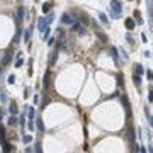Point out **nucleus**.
I'll list each match as a JSON object with an SVG mask.
<instances>
[{
	"label": "nucleus",
	"mask_w": 153,
	"mask_h": 153,
	"mask_svg": "<svg viewBox=\"0 0 153 153\" xmlns=\"http://www.w3.org/2000/svg\"><path fill=\"white\" fill-rule=\"evenodd\" d=\"M7 83H9V85H14V83H16V76H14V75H9V78H7Z\"/></svg>",
	"instance_id": "cd10ccee"
},
{
	"label": "nucleus",
	"mask_w": 153,
	"mask_h": 153,
	"mask_svg": "<svg viewBox=\"0 0 153 153\" xmlns=\"http://www.w3.org/2000/svg\"><path fill=\"white\" fill-rule=\"evenodd\" d=\"M48 26L49 24H48V21H46V17H39V19H38V29H39V32H44Z\"/></svg>",
	"instance_id": "20e7f679"
},
{
	"label": "nucleus",
	"mask_w": 153,
	"mask_h": 153,
	"mask_svg": "<svg viewBox=\"0 0 153 153\" xmlns=\"http://www.w3.org/2000/svg\"><path fill=\"white\" fill-rule=\"evenodd\" d=\"M111 17L112 19H121V14L119 12H111Z\"/></svg>",
	"instance_id": "72a5a7b5"
},
{
	"label": "nucleus",
	"mask_w": 153,
	"mask_h": 153,
	"mask_svg": "<svg viewBox=\"0 0 153 153\" xmlns=\"http://www.w3.org/2000/svg\"><path fill=\"white\" fill-rule=\"evenodd\" d=\"M146 78H148V80H153V72H151V70L146 72Z\"/></svg>",
	"instance_id": "4c0bfd02"
},
{
	"label": "nucleus",
	"mask_w": 153,
	"mask_h": 153,
	"mask_svg": "<svg viewBox=\"0 0 153 153\" xmlns=\"http://www.w3.org/2000/svg\"><path fill=\"white\" fill-rule=\"evenodd\" d=\"M124 24H126V29H128L129 32L136 29V22H134V19H126V21H124Z\"/></svg>",
	"instance_id": "423d86ee"
},
{
	"label": "nucleus",
	"mask_w": 153,
	"mask_h": 153,
	"mask_svg": "<svg viewBox=\"0 0 153 153\" xmlns=\"http://www.w3.org/2000/svg\"><path fill=\"white\" fill-rule=\"evenodd\" d=\"M138 151H140V153H148V151H146V148H145V146H140V150H138Z\"/></svg>",
	"instance_id": "79ce46f5"
},
{
	"label": "nucleus",
	"mask_w": 153,
	"mask_h": 153,
	"mask_svg": "<svg viewBox=\"0 0 153 153\" xmlns=\"http://www.w3.org/2000/svg\"><path fill=\"white\" fill-rule=\"evenodd\" d=\"M56 60H58V49H54L53 53L49 54V60H48V65H49V67H53V65L56 63Z\"/></svg>",
	"instance_id": "6e6552de"
},
{
	"label": "nucleus",
	"mask_w": 153,
	"mask_h": 153,
	"mask_svg": "<svg viewBox=\"0 0 153 153\" xmlns=\"http://www.w3.org/2000/svg\"><path fill=\"white\" fill-rule=\"evenodd\" d=\"M54 43H56V39H54V38H51V39H48V44H49V46H53Z\"/></svg>",
	"instance_id": "ea45409f"
},
{
	"label": "nucleus",
	"mask_w": 153,
	"mask_h": 153,
	"mask_svg": "<svg viewBox=\"0 0 153 153\" xmlns=\"http://www.w3.org/2000/svg\"><path fill=\"white\" fill-rule=\"evenodd\" d=\"M0 100H2V102H7V100H9V97H7V94H5V92L0 95Z\"/></svg>",
	"instance_id": "c9c22d12"
},
{
	"label": "nucleus",
	"mask_w": 153,
	"mask_h": 153,
	"mask_svg": "<svg viewBox=\"0 0 153 153\" xmlns=\"http://www.w3.org/2000/svg\"><path fill=\"white\" fill-rule=\"evenodd\" d=\"M21 34H22V27H17V32H16V36H14V44H17V43H19Z\"/></svg>",
	"instance_id": "dca6fc26"
},
{
	"label": "nucleus",
	"mask_w": 153,
	"mask_h": 153,
	"mask_svg": "<svg viewBox=\"0 0 153 153\" xmlns=\"http://www.w3.org/2000/svg\"><path fill=\"white\" fill-rule=\"evenodd\" d=\"M53 19H54V14H53V12H48V17H46L48 24H51V22H53Z\"/></svg>",
	"instance_id": "c85d7f7f"
},
{
	"label": "nucleus",
	"mask_w": 153,
	"mask_h": 153,
	"mask_svg": "<svg viewBox=\"0 0 153 153\" xmlns=\"http://www.w3.org/2000/svg\"><path fill=\"white\" fill-rule=\"evenodd\" d=\"M31 34H32V27H27V31H24V43L31 41Z\"/></svg>",
	"instance_id": "4468645a"
},
{
	"label": "nucleus",
	"mask_w": 153,
	"mask_h": 153,
	"mask_svg": "<svg viewBox=\"0 0 153 153\" xmlns=\"http://www.w3.org/2000/svg\"><path fill=\"white\" fill-rule=\"evenodd\" d=\"M0 72H2V63H0Z\"/></svg>",
	"instance_id": "49530a36"
},
{
	"label": "nucleus",
	"mask_w": 153,
	"mask_h": 153,
	"mask_svg": "<svg viewBox=\"0 0 153 153\" xmlns=\"http://www.w3.org/2000/svg\"><path fill=\"white\" fill-rule=\"evenodd\" d=\"M32 100H34V104H38V102H39V95H34V97H32Z\"/></svg>",
	"instance_id": "37998d69"
},
{
	"label": "nucleus",
	"mask_w": 153,
	"mask_h": 153,
	"mask_svg": "<svg viewBox=\"0 0 153 153\" xmlns=\"http://www.w3.org/2000/svg\"><path fill=\"white\" fill-rule=\"evenodd\" d=\"M111 56H112V60H114L116 63H119V49L116 48V46H111Z\"/></svg>",
	"instance_id": "0eeeda50"
},
{
	"label": "nucleus",
	"mask_w": 153,
	"mask_h": 153,
	"mask_svg": "<svg viewBox=\"0 0 153 153\" xmlns=\"http://www.w3.org/2000/svg\"><path fill=\"white\" fill-rule=\"evenodd\" d=\"M19 124H21V128H26V116H21L19 118Z\"/></svg>",
	"instance_id": "7c9ffc66"
},
{
	"label": "nucleus",
	"mask_w": 153,
	"mask_h": 153,
	"mask_svg": "<svg viewBox=\"0 0 153 153\" xmlns=\"http://www.w3.org/2000/svg\"><path fill=\"white\" fill-rule=\"evenodd\" d=\"M27 128H29V131H34V128H36V124H34V123H27Z\"/></svg>",
	"instance_id": "e433bc0d"
},
{
	"label": "nucleus",
	"mask_w": 153,
	"mask_h": 153,
	"mask_svg": "<svg viewBox=\"0 0 153 153\" xmlns=\"http://www.w3.org/2000/svg\"><path fill=\"white\" fill-rule=\"evenodd\" d=\"M32 151H34V148L31 145H26V153H32Z\"/></svg>",
	"instance_id": "f704fd0d"
},
{
	"label": "nucleus",
	"mask_w": 153,
	"mask_h": 153,
	"mask_svg": "<svg viewBox=\"0 0 153 153\" xmlns=\"http://www.w3.org/2000/svg\"><path fill=\"white\" fill-rule=\"evenodd\" d=\"M61 22L68 24V26H72L73 22H76V21H75V14H63V16H61Z\"/></svg>",
	"instance_id": "f03ea898"
},
{
	"label": "nucleus",
	"mask_w": 153,
	"mask_h": 153,
	"mask_svg": "<svg viewBox=\"0 0 153 153\" xmlns=\"http://www.w3.org/2000/svg\"><path fill=\"white\" fill-rule=\"evenodd\" d=\"M150 153H153V146H150Z\"/></svg>",
	"instance_id": "c03bdc74"
},
{
	"label": "nucleus",
	"mask_w": 153,
	"mask_h": 153,
	"mask_svg": "<svg viewBox=\"0 0 153 153\" xmlns=\"http://www.w3.org/2000/svg\"><path fill=\"white\" fill-rule=\"evenodd\" d=\"M148 121H150V126L153 128V114H150V116H148Z\"/></svg>",
	"instance_id": "a19ab883"
},
{
	"label": "nucleus",
	"mask_w": 153,
	"mask_h": 153,
	"mask_svg": "<svg viewBox=\"0 0 153 153\" xmlns=\"http://www.w3.org/2000/svg\"><path fill=\"white\" fill-rule=\"evenodd\" d=\"M10 60H12V53H5V56L2 58V67H3V65H9Z\"/></svg>",
	"instance_id": "ddd939ff"
},
{
	"label": "nucleus",
	"mask_w": 153,
	"mask_h": 153,
	"mask_svg": "<svg viewBox=\"0 0 153 153\" xmlns=\"http://www.w3.org/2000/svg\"><path fill=\"white\" fill-rule=\"evenodd\" d=\"M133 17H134V22H136L138 26H143V17H141V12L134 10V12H133Z\"/></svg>",
	"instance_id": "1a4fd4ad"
},
{
	"label": "nucleus",
	"mask_w": 153,
	"mask_h": 153,
	"mask_svg": "<svg viewBox=\"0 0 153 153\" xmlns=\"http://www.w3.org/2000/svg\"><path fill=\"white\" fill-rule=\"evenodd\" d=\"M126 41H128V43H129V44H131V46H133V44H134V39H133V36H131V32H128V34H126Z\"/></svg>",
	"instance_id": "a878e982"
},
{
	"label": "nucleus",
	"mask_w": 153,
	"mask_h": 153,
	"mask_svg": "<svg viewBox=\"0 0 153 153\" xmlns=\"http://www.w3.org/2000/svg\"><path fill=\"white\" fill-rule=\"evenodd\" d=\"M31 94H32V89H31V87H26V90H24V97L27 99V97H31Z\"/></svg>",
	"instance_id": "393cba45"
},
{
	"label": "nucleus",
	"mask_w": 153,
	"mask_h": 153,
	"mask_svg": "<svg viewBox=\"0 0 153 153\" xmlns=\"http://www.w3.org/2000/svg\"><path fill=\"white\" fill-rule=\"evenodd\" d=\"M49 85V72H46V75H44V87H48Z\"/></svg>",
	"instance_id": "473e14b6"
},
{
	"label": "nucleus",
	"mask_w": 153,
	"mask_h": 153,
	"mask_svg": "<svg viewBox=\"0 0 153 153\" xmlns=\"http://www.w3.org/2000/svg\"><path fill=\"white\" fill-rule=\"evenodd\" d=\"M34 151H36V153H43V150H41V145H36Z\"/></svg>",
	"instance_id": "58836bf2"
},
{
	"label": "nucleus",
	"mask_w": 153,
	"mask_h": 153,
	"mask_svg": "<svg viewBox=\"0 0 153 153\" xmlns=\"http://www.w3.org/2000/svg\"><path fill=\"white\" fill-rule=\"evenodd\" d=\"M134 73L141 76V75L145 73V67H143V65H141V63H136V65H134Z\"/></svg>",
	"instance_id": "9d476101"
},
{
	"label": "nucleus",
	"mask_w": 153,
	"mask_h": 153,
	"mask_svg": "<svg viewBox=\"0 0 153 153\" xmlns=\"http://www.w3.org/2000/svg\"><path fill=\"white\" fill-rule=\"evenodd\" d=\"M7 124H9V126H17V124H19V119H17V116H10L9 121H7Z\"/></svg>",
	"instance_id": "f8f14e48"
},
{
	"label": "nucleus",
	"mask_w": 153,
	"mask_h": 153,
	"mask_svg": "<svg viewBox=\"0 0 153 153\" xmlns=\"http://www.w3.org/2000/svg\"><path fill=\"white\" fill-rule=\"evenodd\" d=\"M76 17H78V19H80V22H83V24H89V22H90V19L85 16V14H78Z\"/></svg>",
	"instance_id": "6ab92c4d"
},
{
	"label": "nucleus",
	"mask_w": 153,
	"mask_h": 153,
	"mask_svg": "<svg viewBox=\"0 0 153 153\" xmlns=\"http://www.w3.org/2000/svg\"><path fill=\"white\" fill-rule=\"evenodd\" d=\"M49 10H51V3H43V12L48 14Z\"/></svg>",
	"instance_id": "bb28decb"
},
{
	"label": "nucleus",
	"mask_w": 153,
	"mask_h": 153,
	"mask_svg": "<svg viewBox=\"0 0 153 153\" xmlns=\"http://www.w3.org/2000/svg\"><path fill=\"white\" fill-rule=\"evenodd\" d=\"M24 16H26V7H24V5H21V7H19V10H17V17H19V19H22Z\"/></svg>",
	"instance_id": "412c9836"
},
{
	"label": "nucleus",
	"mask_w": 153,
	"mask_h": 153,
	"mask_svg": "<svg viewBox=\"0 0 153 153\" xmlns=\"http://www.w3.org/2000/svg\"><path fill=\"white\" fill-rule=\"evenodd\" d=\"M0 121H2V112H0Z\"/></svg>",
	"instance_id": "a18cd8bd"
},
{
	"label": "nucleus",
	"mask_w": 153,
	"mask_h": 153,
	"mask_svg": "<svg viewBox=\"0 0 153 153\" xmlns=\"http://www.w3.org/2000/svg\"><path fill=\"white\" fill-rule=\"evenodd\" d=\"M146 10L150 19V31H153V0H146Z\"/></svg>",
	"instance_id": "f257e3e1"
},
{
	"label": "nucleus",
	"mask_w": 153,
	"mask_h": 153,
	"mask_svg": "<svg viewBox=\"0 0 153 153\" xmlns=\"http://www.w3.org/2000/svg\"><path fill=\"white\" fill-rule=\"evenodd\" d=\"M99 19H100V22H104V24H109V17L105 16L104 12H99Z\"/></svg>",
	"instance_id": "4be33fe9"
},
{
	"label": "nucleus",
	"mask_w": 153,
	"mask_h": 153,
	"mask_svg": "<svg viewBox=\"0 0 153 153\" xmlns=\"http://www.w3.org/2000/svg\"><path fill=\"white\" fill-rule=\"evenodd\" d=\"M148 102H150V104L153 102V89L151 87H150V90H148Z\"/></svg>",
	"instance_id": "2f4dec72"
},
{
	"label": "nucleus",
	"mask_w": 153,
	"mask_h": 153,
	"mask_svg": "<svg viewBox=\"0 0 153 153\" xmlns=\"http://www.w3.org/2000/svg\"><path fill=\"white\" fill-rule=\"evenodd\" d=\"M109 5H111L112 12H119V14L123 12V3L119 2V0H111V2H109Z\"/></svg>",
	"instance_id": "7ed1b4c3"
},
{
	"label": "nucleus",
	"mask_w": 153,
	"mask_h": 153,
	"mask_svg": "<svg viewBox=\"0 0 153 153\" xmlns=\"http://www.w3.org/2000/svg\"><path fill=\"white\" fill-rule=\"evenodd\" d=\"M95 34H97V36H99V39H100V41H102V43H107V36H105V34H104V32H102V31H100V29H97V31H95Z\"/></svg>",
	"instance_id": "2eb2a0df"
},
{
	"label": "nucleus",
	"mask_w": 153,
	"mask_h": 153,
	"mask_svg": "<svg viewBox=\"0 0 153 153\" xmlns=\"http://www.w3.org/2000/svg\"><path fill=\"white\" fill-rule=\"evenodd\" d=\"M22 53H17V60H16V68H19V67H22Z\"/></svg>",
	"instance_id": "aec40b11"
},
{
	"label": "nucleus",
	"mask_w": 153,
	"mask_h": 153,
	"mask_svg": "<svg viewBox=\"0 0 153 153\" xmlns=\"http://www.w3.org/2000/svg\"><path fill=\"white\" fill-rule=\"evenodd\" d=\"M31 141H32V136H31V134H24V136H22V143L24 145H29Z\"/></svg>",
	"instance_id": "b1692460"
},
{
	"label": "nucleus",
	"mask_w": 153,
	"mask_h": 153,
	"mask_svg": "<svg viewBox=\"0 0 153 153\" xmlns=\"http://www.w3.org/2000/svg\"><path fill=\"white\" fill-rule=\"evenodd\" d=\"M26 111H27V118H29V121H34V116H36L34 107H27V105H26Z\"/></svg>",
	"instance_id": "9b49d317"
},
{
	"label": "nucleus",
	"mask_w": 153,
	"mask_h": 153,
	"mask_svg": "<svg viewBox=\"0 0 153 153\" xmlns=\"http://www.w3.org/2000/svg\"><path fill=\"white\" fill-rule=\"evenodd\" d=\"M34 2H39V0H34Z\"/></svg>",
	"instance_id": "de8ad7c7"
},
{
	"label": "nucleus",
	"mask_w": 153,
	"mask_h": 153,
	"mask_svg": "<svg viewBox=\"0 0 153 153\" xmlns=\"http://www.w3.org/2000/svg\"><path fill=\"white\" fill-rule=\"evenodd\" d=\"M43 34H44V39H49V34H51V27H49V26L46 27V31L43 32Z\"/></svg>",
	"instance_id": "c756f323"
},
{
	"label": "nucleus",
	"mask_w": 153,
	"mask_h": 153,
	"mask_svg": "<svg viewBox=\"0 0 153 153\" xmlns=\"http://www.w3.org/2000/svg\"><path fill=\"white\" fill-rule=\"evenodd\" d=\"M82 27H83V26L80 24L78 21H76V22H73V24H72V31H76V32H78V31H80V29H82Z\"/></svg>",
	"instance_id": "5701e85b"
},
{
	"label": "nucleus",
	"mask_w": 153,
	"mask_h": 153,
	"mask_svg": "<svg viewBox=\"0 0 153 153\" xmlns=\"http://www.w3.org/2000/svg\"><path fill=\"white\" fill-rule=\"evenodd\" d=\"M9 112L12 116H17L19 114V107H17V102L16 100H10V109H9Z\"/></svg>",
	"instance_id": "39448f33"
},
{
	"label": "nucleus",
	"mask_w": 153,
	"mask_h": 153,
	"mask_svg": "<svg viewBox=\"0 0 153 153\" xmlns=\"http://www.w3.org/2000/svg\"><path fill=\"white\" fill-rule=\"evenodd\" d=\"M36 128L39 131H44V124H43V119L41 118H36Z\"/></svg>",
	"instance_id": "f3484780"
},
{
	"label": "nucleus",
	"mask_w": 153,
	"mask_h": 153,
	"mask_svg": "<svg viewBox=\"0 0 153 153\" xmlns=\"http://www.w3.org/2000/svg\"><path fill=\"white\" fill-rule=\"evenodd\" d=\"M133 82H134V85H136V87H141V76L136 75V73H133Z\"/></svg>",
	"instance_id": "a211bd4d"
}]
</instances>
